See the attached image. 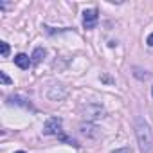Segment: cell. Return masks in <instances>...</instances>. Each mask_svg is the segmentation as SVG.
Wrapping results in <instances>:
<instances>
[{"instance_id":"1","label":"cell","mask_w":153,"mask_h":153,"mask_svg":"<svg viewBox=\"0 0 153 153\" xmlns=\"http://www.w3.org/2000/svg\"><path fill=\"white\" fill-rule=\"evenodd\" d=\"M135 135H137L140 151L142 153H149L153 149V133H151L149 124L142 117H137L135 119Z\"/></svg>"},{"instance_id":"2","label":"cell","mask_w":153,"mask_h":153,"mask_svg":"<svg viewBox=\"0 0 153 153\" xmlns=\"http://www.w3.org/2000/svg\"><path fill=\"white\" fill-rule=\"evenodd\" d=\"M61 119L59 117H49L43 124V133L45 135H59L61 133Z\"/></svg>"},{"instance_id":"3","label":"cell","mask_w":153,"mask_h":153,"mask_svg":"<svg viewBox=\"0 0 153 153\" xmlns=\"http://www.w3.org/2000/svg\"><path fill=\"white\" fill-rule=\"evenodd\" d=\"M97 25V9H85L83 11V27L94 29Z\"/></svg>"},{"instance_id":"4","label":"cell","mask_w":153,"mask_h":153,"mask_svg":"<svg viewBox=\"0 0 153 153\" xmlns=\"http://www.w3.org/2000/svg\"><path fill=\"white\" fill-rule=\"evenodd\" d=\"M83 117L87 121H96L103 117V108L99 105H88L87 108H83Z\"/></svg>"},{"instance_id":"5","label":"cell","mask_w":153,"mask_h":153,"mask_svg":"<svg viewBox=\"0 0 153 153\" xmlns=\"http://www.w3.org/2000/svg\"><path fill=\"white\" fill-rule=\"evenodd\" d=\"M79 130H81V133H83L85 137H90V139L99 137V128L94 126V124H88V123H87V124H81Z\"/></svg>"},{"instance_id":"6","label":"cell","mask_w":153,"mask_h":153,"mask_svg":"<svg viewBox=\"0 0 153 153\" xmlns=\"http://www.w3.org/2000/svg\"><path fill=\"white\" fill-rule=\"evenodd\" d=\"M15 63H16L20 68H29L31 59H29V56H27V54H18V56H15Z\"/></svg>"},{"instance_id":"7","label":"cell","mask_w":153,"mask_h":153,"mask_svg":"<svg viewBox=\"0 0 153 153\" xmlns=\"http://www.w3.org/2000/svg\"><path fill=\"white\" fill-rule=\"evenodd\" d=\"M58 88H59V85L52 87V88H51V92H49V97H51V99H54V101H56V99H63V97L67 96V94H59V92H58Z\"/></svg>"},{"instance_id":"8","label":"cell","mask_w":153,"mask_h":153,"mask_svg":"<svg viewBox=\"0 0 153 153\" xmlns=\"http://www.w3.org/2000/svg\"><path fill=\"white\" fill-rule=\"evenodd\" d=\"M43 56H45V51H43L42 47H38V49L34 51V54H33V61H34V63H40Z\"/></svg>"},{"instance_id":"9","label":"cell","mask_w":153,"mask_h":153,"mask_svg":"<svg viewBox=\"0 0 153 153\" xmlns=\"http://www.w3.org/2000/svg\"><path fill=\"white\" fill-rule=\"evenodd\" d=\"M0 49H2V58H7L9 54V45L6 42H0Z\"/></svg>"},{"instance_id":"10","label":"cell","mask_w":153,"mask_h":153,"mask_svg":"<svg viewBox=\"0 0 153 153\" xmlns=\"http://www.w3.org/2000/svg\"><path fill=\"white\" fill-rule=\"evenodd\" d=\"M0 79H2V83H4V85H9V83H11V79L7 78V74H6L4 70H0Z\"/></svg>"},{"instance_id":"11","label":"cell","mask_w":153,"mask_h":153,"mask_svg":"<svg viewBox=\"0 0 153 153\" xmlns=\"http://www.w3.org/2000/svg\"><path fill=\"white\" fill-rule=\"evenodd\" d=\"M112 153H131V151H130V148H121V149H115Z\"/></svg>"},{"instance_id":"12","label":"cell","mask_w":153,"mask_h":153,"mask_svg":"<svg viewBox=\"0 0 153 153\" xmlns=\"http://www.w3.org/2000/svg\"><path fill=\"white\" fill-rule=\"evenodd\" d=\"M146 42H148V45H149V47H153V33L148 36V40H146Z\"/></svg>"},{"instance_id":"13","label":"cell","mask_w":153,"mask_h":153,"mask_svg":"<svg viewBox=\"0 0 153 153\" xmlns=\"http://www.w3.org/2000/svg\"><path fill=\"white\" fill-rule=\"evenodd\" d=\"M16 153H25V151H16Z\"/></svg>"},{"instance_id":"14","label":"cell","mask_w":153,"mask_h":153,"mask_svg":"<svg viewBox=\"0 0 153 153\" xmlns=\"http://www.w3.org/2000/svg\"><path fill=\"white\" fill-rule=\"evenodd\" d=\"M151 96H153V88H151Z\"/></svg>"}]
</instances>
